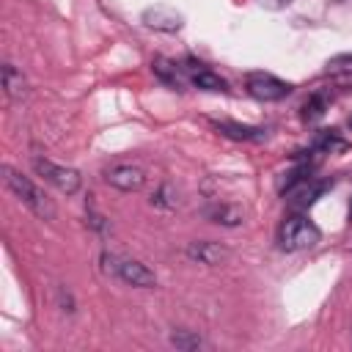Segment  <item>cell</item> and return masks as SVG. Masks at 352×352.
Returning <instances> with one entry per match:
<instances>
[{
    "instance_id": "cell-2",
    "label": "cell",
    "mask_w": 352,
    "mask_h": 352,
    "mask_svg": "<svg viewBox=\"0 0 352 352\" xmlns=\"http://www.w3.org/2000/svg\"><path fill=\"white\" fill-rule=\"evenodd\" d=\"M322 239V231L314 220H308L305 214H289L280 228H278V242L283 250L297 253V250H308Z\"/></svg>"
},
{
    "instance_id": "cell-12",
    "label": "cell",
    "mask_w": 352,
    "mask_h": 352,
    "mask_svg": "<svg viewBox=\"0 0 352 352\" xmlns=\"http://www.w3.org/2000/svg\"><path fill=\"white\" fill-rule=\"evenodd\" d=\"M151 69H154V74H157L165 85H170V88H176V91L184 88L182 69H179L173 60H168V58H154V60H151Z\"/></svg>"
},
{
    "instance_id": "cell-8",
    "label": "cell",
    "mask_w": 352,
    "mask_h": 352,
    "mask_svg": "<svg viewBox=\"0 0 352 352\" xmlns=\"http://www.w3.org/2000/svg\"><path fill=\"white\" fill-rule=\"evenodd\" d=\"M228 248L220 245V242H209V239H201V242H190L187 245V258L198 261V264H206V267H217L228 258Z\"/></svg>"
},
{
    "instance_id": "cell-15",
    "label": "cell",
    "mask_w": 352,
    "mask_h": 352,
    "mask_svg": "<svg viewBox=\"0 0 352 352\" xmlns=\"http://www.w3.org/2000/svg\"><path fill=\"white\" fill-rule=\"evenodd\" d=\"M190 80H192V85L201 88V91H228V82H226L220 74L209 72V69H198V72H192Z\"/></svg>"
},
{
    "instance_id": "cell-14",
    "label": "cell",
    "mask_w": 352,
    "mask_h": 352,
    "mask_svg": "<svg viewBox=\"0 0 352 352\" xmlns=\"http://www.w3.org/2000/svg\"><path fill=\"white\" fill-rule=\"evenodd\" d=\"M346 148H349V143L344 138H338V132H322L314 140V151H319V154H341Z\"/></svg>"
},
{
    "instance_id": "cell-16",
    "label": "cell",
    "mask_w": 352,
    "mask_h": 352,
    "mask_svg": "<svg viewBox=\"0 0 352 352\" xmlns=\"http://www.w3.org/2000/svg\"><path fill=\"white\" fill-rule=\"evenodd\" d=\"M170 344L176 346V349H184V352H190V349H198L204 341L192 333V330H173L170 333Z\"/></svg>"
},
{
    "instance_id": "cell-3",
    "label": "cell",
    "mask_w": 352,
    "mask_h": 352,
    "mask_svg": "<svg viewBox=\"0 0 352 352\" xmlns=\"http://www.w3.org/2000/svg\"><path fill=\"white\" fill-rule=\"evenodd\" d=\"M102 267H104V272H113L116 278H121L129 286H138V289L157 286V275L146 264H140L135 258H118L113 253H102Z\"/></svg>"
},
{
    "instance_id": "cell-1",
    "label": "cell",
    "mask_w": 352,
    "mask_h": 352,
    "mask_svg": "<svg viewBox=\"0 0 352 352\" xmlns=\"http://www.w3.org/2000/svg\"><path fill=\"white\" fill-rule=\"evenodd\" d=\"M0 173H3L6 187H8L36 217H41V220H55V204L47 198V192H44L41 187H36L28 176H22V173H19L16 168H11V165H3Z\"/></svg>"
},
{
    "instance_id": "cell-18",
    "label": "cell",
    "mask_w": 352,
    "mask_h": 352,
    "mask_svg": "<svg viewBox=\"0 0 352 352\" xmlns=\"http://www.w3.org/2000/svg\"><path fill=\"white\" fill-rule=\"evenodd\" d=\"M261 8H267V11H283V8H289L292 6V0H256Z\"/></svg>"
},
{
    "instance_id": "cell-19",
    "label": "cell",
    "mask_w": 352,
    "mask_h": 352,
    "mask_svg": "<svg viewBox=\"0 0 352 352\" xmlns=\"http://www.w3.org/2000/svg\"><path fill=\"white\" fill-rule=\"evenodd\" d=\"M349 217H352V209H349Z\"/></svg>"
},
{
    "instance_id": "cell-4",
    "label": "cell",
    "mask_w": 352,
    "mask_h": 352,
    "mask_svg": "<svg viewBox=\"0 0 352 352\" xmlns=\"http://www.w3.org/2000/svg\"><path fill=\"white\" fill-rule=\"evenodd\" d=\"M33 170H36L47 184H52L55 190H60V192H66V195H74V192L82 187L80 170L66 168V165H58V162H52V160L33 157Z\"/></svg>"
},
{
    "instance_id": "cell-5",
    "label": "cell",
    "mask_w": 352,
    "mask_h": 352,
    "mask_svg": "<svg viewBox=\"0 0 352 352\" xmlns=\"http://www.w3.org/2000/svg\"><path fill=\"white\" fill-rule=\"evenodd\" d=\"M245 88H248V94H250L253 99H258V102H280V99H286V96L292 94V85H289V82H283V80H278L275 74H267V72H253V74H248Z\"/></svg>"
},
{
    "instance_id": "cell-11",
    "label": "cell",
    "mask_w": 352,
    "mask_h": 352,
    "mask_svg": "<svg viewBox=\"0 0 352 352\" xmlns=\"http://www.w3.org/2000/svg\"><path fill=\"white\" fill-rule=\"evenodd\" d=\"M212 124L220 135H226L231 140H245V143L264 140V129H258V126H248V124H236V121H212Z\"/></svg>"
},
{
    "instance_id": "cell-17",
    "label": "cell",
    "mask_w": 352,
    "mask_h": 352,
    "mask_svg": "<svg viewBox=\"0 0 352 352\" xmlns=\"http://www.w3.org/2000/svg\"><path fill=\"white\" fill-rule=\"evenodd\" d=\"M151 204H157V206H165V209H173V206H176V198H173V190H170V184H162V187H160V192L151 198Z\"/></svg>"
},
{
    "instance_id": "cell-7",
    "label": "cell",
    "mask_w": 352,
    "mask_h": 352,
    "mask_svg": "<svg viewBox=\"0 0 352 352\" xmlns=\"http://www.w3.org/2000/svg\"><path fill=\"white\" fill-rule=\"evenodd\" d=\"M140 19H143L148 28L162 30V33H176V30H182V25H184V16H182L179 11H173V8H165V6H151V8H146V11L140 14Z\"/></svg>"
},
{
    "instance_id": "cell-13",
    "label": "cell",
    "mask_w": 352,
    "mask_h": 352,
    "mask_svg": "<svg viewBox=\"0 0 352 352\" xmlns=\"http://www.w3.org/2000/svg\"><path fill=\"white\" fill-rule=\"evenodd\" d=\"M327 107H330V96H327L324 91H316V94H311V96L305 99V104H302V118H305V121H319V118L327 113Z\"/></svg>"
},
{
    "instance_id": "cell-6",
    "label": "cell",
    "mask_w": 352,
    "mask_h": 352,
    "mask_svg": "<svg viewBox=\"0 0 352 352\" xmlns=\"http://www.w3.org/2000/svg\"><path fill=\"white\" fill-rule=\"evenodd\" d=\"M104 182H107L110 187L121 190V192H135V190H140V187L146 184V173H143V168H138V165L121 162V165H113V168L104 170Z\"/></svg>"
},
{
    "instance_id": "cell-9",
    "label": "cell",
    "mask_w": 352,
    "mask_h": 352,
    "mask_svg": "<svg viewBox=\"0 0 352 352\" xmlns=\"http://www.w3.org/2000/svg\"><path fill=\"white\" fill-rule=\"evenodd\" d=\"M204 217L212 220V223H217V226L234 228V226L242 223V209H239L236 204H220V201H214V204H209V206L204 209Z\"/></svg>"
},
{
    "instance_id": "cell-10",
    "label": "cell",
    "mask_w": 352,
    "mask_h": 352,
    "mask_svg": "<svg viewBox=\"0 0 352 352\" xmlns=\"http://www.w3.org/2000/svg\"><path fill=\"white\" fill-rule=\"evenodd\" d=\"M3 91L11 102H19L28 96V80L14 63H3Z\"/></svg>"
}]
</instances>
